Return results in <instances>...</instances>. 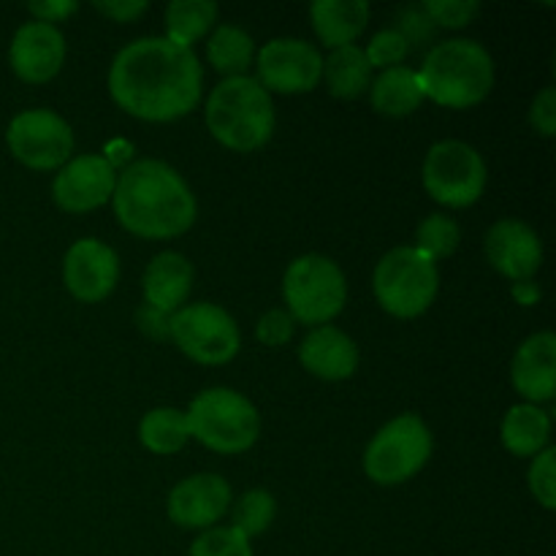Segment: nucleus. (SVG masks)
<instances>
[{
	"mask_svg": "<svg viewBox=\"0 0 556 556\" xmlns=\"http://www.w3.org/2000/svg\"><path fill=\"white\" fill-rule=\"evenodd\" d=\"M201 63L193 49L166 36L139 38L119 49L109 68V96L144 123H172L201 103Z\"/></svg>",
	"mask_w": 556,
	"mask_h": 556,
	"instance_id": "1",
	"label": "nucleus"
},
{
	"mask_svg": "<svg viewBox=\"0 0 556 556\" xmlns=\"http://www.w3.org/2000/svg\"><path fill=\"white\" fill-rule=\"evenodd\" d=\"M112 206L125 231L152 242L182 237L199 215L188 182L172 166L150 157L117 172Z\"/></svg>",
	"mask_w": 556,
	"mask_h": 556,
	"instance_id": "2",
	"label": "nucleus"
},
{
	"mask_svg": "<svg viewBox=\"0 0 556 556\" xmlns=\"http://www.w3.org/2000/svg\"><path fill=\"white\" fill-rule=\"evenodd\" d=\"M421 92L445 109H472L494 87V60L486 47L470 38L434 43L416 71Z\"/></svg>",
	"mask_w": 556,
	"mask_h": 556,
	"instance_id": "3",
	"label": "nucleus"
},
{
	"mask_svg": "<svg viewBox=\"0 0 556 556\" xmlns=\"http://www.w3.org/2000/svg\"><path fill=\"white\" fill-rule=\"evenodd\" d=\"M210 134L231 152H255L275 134L271 96L253 76H231L212 90L204 109Z\"/></svg>",
	"mask_w": 556,
	"mask_h": 556,
	"instance_id": "4",
	"label": "nucleus"
},
{
	"mask_svg": "<svg viewBox=\"0 0 556 556\" xmlns=\"http://www.w3.org/2000/svg\"><path fill=\"white\" fill-rule=\"evenodd\" d=\"M190 438L215 454L237 456L255 445L261 434V416L253 402L233 389H206L190 402L188 413Z\"/></svg>",
	"mask_w": 556,
	"mask_h": 556,
	"instance_id": "5",
	"label": "nucleus"
},
{
	"mask_svg": "<svg viewBox=\"0 0 556 556\" xmlns=\"http://www.w3.org/2000/svg\"><path fill=\"white\" fill-rule=\"evenodd\" d=\"M440 288V271L434 261L416 248H394L378 261L372 275V291L380 307L394 318H418L432 307Z\"/></svg>",
	"mask_w": 556,
	"mask_h": 556,
	"instance_id": "6",
	"label": "nucleus"
},
{
	"mask_svg": "<svg viewBox=\"0 0 556 556\" xmlns=\"http://www.w3.org/2000/svg\"><path fill=\"white\" fill-rule=\"evenodd\" d=\"M282 296L293 320L329 326V320H334L345 307L348 282L340 266L326 255H299L282 277Z\"/></svg>",
	"mask_w": 556,
	"mask_h": 556,
	"instance_id": "7",
	"label": "nucleus"
},
{
	"mask_svg": "<svg viewBox=\"0 0 556 556\" xmlns=\"http://www.w3.org/2000/svg\"><path fill=\"white\" fill-rule=\"evenodd\" d=\"M432 456V432L416 413L386 424L364 451V472L380 486H400L427 467Z\"/></svg>",
	"mask_w": 556,
	"mask_h": 556,
	"instance_id": "8",
	"label": "nucleus"
},
{
	"mask_svg": "<svg viewBox=\"0 0 556 556\" xmlns=\"http://www.w3.org/2000/svg\"><path fill=\"white\" fill-rule=\"evenodd\" d=\"M168 337L185 356L206 367L228 364L242 348L237 320L210 302L185 304L168 315Z\"/></svg>",
	"mask_w": 556,
	"mask_h": 556,
	"instance_id": "9",
	"label": "nucleus"
},
{
	"mask_svg": "<svg viewBox=\"0 0 556 556\" xmlns=\"http://www.w3.org/2000/svg\"><path fill=\"white\" fill-rule=\"evenodd\" d=\"M486 163L476 147L445 139L432 144L424 161V188L438 204L451 210L472 206L486 190Z\"/></svg>",
	"mask_w": 556,
	"mask_h": 556,
	"instance_id": "10",
	"label": "nucleus"
},
{
	"mask_svg": "<svg viewBox=\"0 0 556 556\" xmlns=\"http://www.w3.org/2000/svg\"><path fill=\"white\" fill-rule=\"evenodd\" d=\"M5 144L22 166L33 172H54L71 161L74 130L52 109H27L9 123Z\"/></svg>",
	"mask_w": 556,
	"mask_h": 556,
	"instance_id": "11",
	"label": "nucleus"
},
{
	"mask_svg": "<svg viewBox=\"0 0 556 556\" xmlns=\"http://www.w3.org/2000/svg\"><path fill=\"white\" fill-rule=\"evenodd\" d=\"M255 81L269 96H302L318 87L324 76V58L318 47L304 38H271L255 54Z\"/></svg>",
	"mask_w": 556,
	"mask_h": 556,
	"instance_id": "12",
	"label": "nucleus"
},
{
	"mask_svg": "<svg viewBox=\"0 0 556 556\" xmlns=\"http://www.w3.org/2000/svg\"><path fill=\"white\" fill-rule=\"evenodd\" d=\"M114 185H117V168L103 155H79L71 157L58 172L52 182V199L60 210L92 212L112 201Z\"/></svg>",
	"mask_w": 556,
	"mask_h": 556,
	"instance_id": "13",
	"label": "nucleus"
},
{
	"mask_svg": "<svg viewBox=\"0 0 556 556\" xmlns=\"http://www.w3.org/2000/svg\"><path fill=\"white\" fill-rule=\"evenodd\" d=\"M63 280L71 296L98 304L114 291L119 280V258L101 239L85 237L74 242L63 261Z\"/></svg>",
	"mask_w": 556,
	"mask_h": 556,
	"instance_id": "14",
	"label": "nucleus"
},
{
	"mask_svg": "<svg viewBox=\"0 0 556 556\" xmlns=\"http://www.w3.org/2000/svg\"><path fill=\"white\" fill-rule=\"evenodd\" d=\"M231 508V486L217 472H199L168 494V519L182 530H212Z\"/></svg>",
	"mask_w": 556,
	"mask_h": 556,
	"instance_id": "15",
	"label": "nucleus"
},
{
	"mask_svg": "<svg viewBox=\"0 0 556 556\" xmlns=\"http://www.w3.org/2000/svg\"><path fill=\"white\" fill-rule=\"evenodd\" d=\"M65 60V38L58 25L47 22H25L14 33L9 47L11 71L27 85H43L54 79L63 68Z\"/></svg>",
	"mask_w": 556,
	"mask_h": 556,
	"instance_id": "16",
	"label": "nucleus"
},
{
	"mask_svg": "<svg viewBox=\"0 0 556 556\" xmlns=\"http://www.w3.org/2000/svg\"><path fill=\"white\" fill-rule=\"evenodd\" d=\"M486 258L508 280H532L543 264V242L527 223L505 217L486 231Z\"/></svg>",
	"mask_w": 556,
	"mask_h": 556,
	"instance_id": "17",
	"label": "nucleus"
},
{
	"mask_svg": "<svg viewBox=\"0 0 556 556\" xmlns=\"http://www.w3.org/2000/svg\"><path fill=\"white\" fill-rule=\"evenodd\" d=\"M514 389L527 400V405L552 402L556 394V337L552 331H538L527 337L514 356L510 367Z\"/></svg>",
	"mask_w": 556,
	"mask_h": 556,
	"instance_id": "18",
	"label": "nucleus"
},
{
	"mask_svg": "<svg viewBox=\"0 0 556 556\" xmlns=\"http://www.w3.org/2000/svg\"><path fill=\"white\" fill-rule=\"evenodd\" d=\"M304 369L320 380H348L358 369V348L337 326H315L299 348Z\"/></svg>",
	"mask_w": 556,
	"mask_h": 556,
	"instance_id": "19",
	"label": "nucleus"
},
{
	"mask_svg": "<svg viewBox=\"0 0 556 556\" xmlns=\"http://www.w3.org/2000/svg\"><path fill=\"white\" fill-rule=\"evenodd\" d=\"M141 286H144V299L150 307L163 315H174L188 302V293L193 288V266L182 253L166 250L150 261Z\"/></svg>",
	"mask_w": 556,
	"mask_h": 556,
	"instance_id": "20",
	"label": "nucleus"
},
{
	"mask_svg": "<svg viewBox=\"0 0 556 556\" xmlns=\"http://www.w3.org/2000/svg\"><path fill=\"white\" fill-rule=\"evenodd\" d=\"M369 3L364 0H315L309 5V22L315 36L329 49L351 47L367 27Z\"/></svg>",
	"mask_w": 556,
	"mask_h": 556,
	"instance_id": "21",
	"label": "nucleus"
},
{
	"mask_svg": "<svg viewBox=\"0 0 556 556\" xmlns=\"http://www.w3.org/2000/svg\"><path fill=\"white\" fill-rule=\"evenodd\" d=\"M500 438L508 454L532 456L535 459L541 451L548 448L552 438V418L538 405H514L503 418Z\"/></svg>",
	"mask_w": 556,
	"mask_h": 556,
	"instance_id": "22",
	"label": "nucleus"
},
{
	"mask_svg": "<svg viewBox=\"0 0 556 556\" xmlns=\"http://www.w3.org/2000/svg\"><path fill=\"white\" fill-rule=\"evenodd\" d=\"M369 101L375 112L389 114V117H407L424 103L418 74L407 65L380 71L369 85Z\"/></svg>",
	"mask_w": 556,
	"mask_h": 556,
	"instance_id": "23",
	"label": "nucleus"
},
{
	"mask_svg": "<svg viewBox=\"0 0 556 556\" xmlns=\"http://www.w3.org/2000/svg\"><path fill=\"white\" fill-rule=\"evenodd\" d=\"M329 92L334 98H358L362 92L369 90L372 85V65H369L367 54L362 47L351 43V47L331 49L329 58L324 60V76Z\"/></svg>",
	"mask_w": 556,
	"mask_h": 556,
	"instance_id": "24",
	"label": "nucleus"
},
{
	"mask_svg": "<svg viewBox=\"0 0 556 556\" xmlns=\"http://www.w3.org/2000/svg\"><path fill=\"white\" fill-rule=\"evenodd\" d=\"M206 58L210 65L223 74L226 79L231 76H248V68L255 58V41L248 30L237 25H217L215 33L206 43Z\"/></svg>",
	"mask_w": 556,
	"mask_h": 556,
	"instance_id": "25",
	"label": "nucleus"
},
{
	"mask_svg": "<svg viewBox=\"0 0 556 556\" xmlns=\"http://www.w3.org/2000/svg\"><path fill=\"white\" fill-rule=\"evenodd\" d=\"M217 11L220 9L212 0H174L166 5V38L177 47L193 49V43L212 30Z\"/></svg>",
	"mask_w": 556,
	"mask_h": 556,
	"instance_id": "26",
	"label": "nucleus"
},
{
	"mask_svg": "<svg viewBox=\"0 0 556 556\" xmlns=\"http://www.w3.org/2000/svg\"><path fill=\"white\" fill-rule=\"evenodd\" d=\"M139 440L147 451L157 456H172L190 440L188 418L177 407H155L139 424Z\"/></svg>",
	"mask_w": 556,
	"mask_h": 556,
	"instance_id": "27",
	"label": "nucleus"
},
{
	"mask_svg": "<svg viewBox=\"0 0 556 556\" xmlns=\"http://www.w3.org/2000/svg\"><path fill=\"white\" fill-rule=\"evenodd\" d=\"M459 239L462 231L454 217L440 215V212L438 215L424 217L416 228V250L421 255H427L429 261H434V264L454 255L456 248H459Z\"/></svg>",
	"mask_w": 556,
	"mask_h": 556,
	"instance_id": "28",
	"label": "nucleus"
},
{
	"mask_svg": "<svg viewBox=\"0 0 556 556\" xmlns=\"http://www.w3.org/2000/svg\"><path fill=\"white\" fill-rule=\"evenodd\" d=\"M275 497H271L266 489H250V492H244L242 497L237 500V505H233L231 527L239 535H244L250 541V538L264 535V532L269 530L271 521H275Z\"/></svg>",
	"mask_w": 556,
	"mask_h": 556,
	"instance_id": "29",
	"label": "nucleus"
},
{
	"mask_svg": "<svg viewBox=\"0 0 556 556\" xmlns=\"http://www.w3.org/2000/svg\"><path fill=\"white\" fill-rule=\"evenodd\" d=\"M190 556H253V546L233 527H212L195 538Z\"/></svg>",
	"mask_w": 556,
	"mask_h": 556,
	"instance_id": "30",
	"label": "nucleus"
},
{
	"mask_svg": "<svg viewBox=\"0 0 556 556\" xmlns=\"http://www.w3.org/2000/svg\"><path fill=\"white\" fill-rule=\"evenodd\" d=\"M364 54H367L372 71L375 68L389 71V68H396V65L405 63V58L410 54V43L405 41V36H402V33H396L394 27H389V30L375 33L372 41H369L367 49H364Z\"/></svg>",
	"mask_w": 556,
	"mask_h": 556,
	"instance_id": "31",
	"label": "nucleus"
},
{
	"mask_svg": "<svg viewBox=\"0 0 556 556\" xmlns=\"http://www.w3.org/2000/svg\"><path fill=\"white\" fill-rule=\"evenodd\" d=\"M424 11L429 14V20L440 27H451V30H459L467 27L478 14H481V3L478 0H424Z\"/></svg>",
	"mask_w": 556,
	"mask_h": 556,
	"instance_id": "32",
	"label": "nucleus"
},
{
	"mask_svg": "<svg viewBox=\"0 0 556 556\" xmlns=\"http://www.w3.org/2000/svg\"><path fill=\"white\" fill-rule=\"evenodd\" d=\"M530 492L546 510L556 508V451L546 448L535 456L530 467Z\"/></svg>",
	"mask_w": 556,
	"mask_h": 556,
	"instance_id": "33",
	"label": "nucleus"
},
{
	"mask_svg": "<svg viewBox=\"0 0 556 556\" xmlns=\"http://www.w3.org/2000/svg\"><path fill=\"white\" fill-rule=\"evenodd\" d=\"M394 30L405 36V41L410 43V52L416 47H424L427 41H434V36H438V25L429 20V14L424 11L421 3L405 5V9L396 14Z\"/></svg>",
	"mask_w": 556,
	"mask_h": 556,
	"instance_id": "34",
	"label": "nucleus"
},
{
	"mask_svg": "<svg viewBox=\"0 0 556 556\" xmlns=\"http://www.w3.org/2000/svg\"><path fill=\"white\" fill-rule=\"evenodd\" d=\"M293 324H296V320L288 315V309H269V313L261 315L258 326H255V337H258L261 345L282 348L291 342Z\"/></svg>",
	"mask_w": 556,
	"mask_h": 556,
	"instance_id": "35",
	"label": "nucleus"
},
{
	"mask_svg": "<svg viewBox=\"0 0 556 556\" xmlns=\"http://www.w3.org/2000/svg\"><path fill=\"white\" fill-rule=\"evenodd\" d=\"M530 123L535 125V130L541 136H552L556 134V90L554 87H543L541 92L535 96L530 109Z\"/></svg>",
	"mask_w": 556,
	"mask_h": 556,
	"instance_id": "36",
	"label": "nucleus"
},
{
	"mask_svg": "<svg viewBox=\"0 0 556 556\" xmlns=\"http://www.w3.org/2000/svg\"><path fill=\"white\" fill-rule=\"evenodd\" d=\"M92 9L114 22H136L150 5L147 0H112V3H96Z\"/></svg>",
	"mask_w": 556,
	"mask_h": 556,
	"instance_id": "37",
	"label": "nucleus"
},
{
	"mask_svg": "<svg viewBox=\"0 0 556 556\" xmlns=\"http://www.w3.org/2000/svg\"><path fill=\"white\" fill-rule=\"evenodd\" d=\"M79 9V3H71V0H41V3H30L27 11L36 16V22H47V25H54V22H63L65 16H71Z\"/></svg>",
	"mask_w": 556,
	"mask_h": 556,
	"instance_id": "38",
	"label": "nucleus"
},
{
	"mask_svg": "<svg viewBox=\"0 0 556 556\" xmlns=\"http://www.w3.org/2000/svg\"><path fill=\"white\" fill-rule=\"evenodd\" d=\"M136 324H139V329L144 331V334L155 337V340L168 337V315L157 313V309L150 307V304H144V307L136 313Z\"/></svg>",
	"mask_w": 556,
	"mask_h": 556,
	"instance_id": "39",
	"label": "nucleus"
},
{
	"mask_svg": "<svg viewBox=\"0 0 556 556\" xmlns=\"http://www.w3.org/2000/svg\"><path fill=\"white\" fill-rule=\"evenodd\" d=\"M510 291H514V299L521 304V307H532V304L541 302V288H538V282H532V280L514 282V288H510Z\"/></svg>",
	"mask_w": 556,
	"mask_h": 556,
	"instance_id": "40",
	"label": "nucleus"
}]
</instances>
